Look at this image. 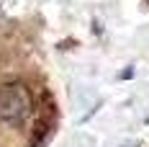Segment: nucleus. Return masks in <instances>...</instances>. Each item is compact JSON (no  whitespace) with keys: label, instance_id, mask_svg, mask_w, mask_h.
<instances>
[{"label":"nucleus","instance_id":"nucleus-1","mask_svg":"<svg viewBox=\"0 0 149 147\" xmlns=\"http://www.w3.org/2000/svg\"><path fill=\"white\" fill-rule=\"evenodd\" d=\"M33 114V96L23 83H5L0 88V121L21 127Z\"/></svg>","mask_w":149,"mask_h":147}]
</instances>
